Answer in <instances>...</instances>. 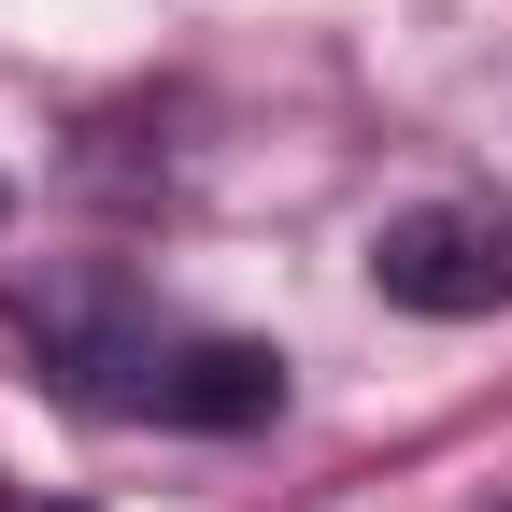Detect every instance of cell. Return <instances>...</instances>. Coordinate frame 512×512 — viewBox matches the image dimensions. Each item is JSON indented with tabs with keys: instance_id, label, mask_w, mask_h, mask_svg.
Returning <instances> with one entry per match:
<instances>
[{
	"instance_id": "7a4b0ae2",
	"label": "cell",
	"mask_w": 512,
	"mask_h": 512,
	"mask_svg": "<svg viewBox=\"0 0 512 512\" xmlns=\"http://www.w3.org/2000/svg\"><path fill=\"white\" fill-rule=\"evenodd\" d=\"M370 285L427 313V328H470V313L512 299V214L498 200H413V214H384L370 228Z\"/></svg>"
},
{
	"instance_id": "6da1fadb",
	"label": "cell",
	"mask_w": 512,
	"mask_h": 512,
	"mask_svg": "<svg viewBox=\"0 0 512 512\" xmlns=\"http://www.w3.org/2000/svg\"><path fill=\"white\" fill-rule=\"evenodd\" d=\"M15 328L29 356L72 384V399L100 413H157V427H256L285 399V356H256V342H200V328H157L143 299H114V285H15Z\"/></svg>"
}]
</instances>
